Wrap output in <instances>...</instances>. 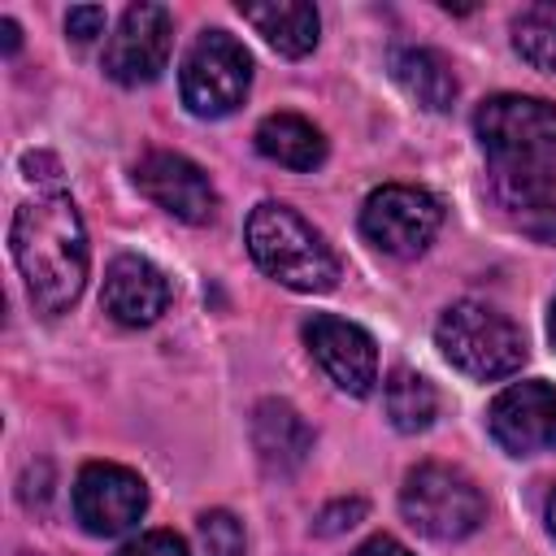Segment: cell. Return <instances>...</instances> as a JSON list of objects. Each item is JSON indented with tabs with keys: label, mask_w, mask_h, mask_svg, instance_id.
Wrapping results in <instances>:
<instances>
[{
	"label": "cell",
	"mask_w": 556,
	"mask_h": 556,
	"mask_svg": "<svg viewBox=\"0 0 556 556\" xmlns=\"http://www.w3.org/2000/svg\"><path fill=\"white\" fill-rule=\"evenodd\" d=\"M478 143L491 165V195L513 217L552 204L556 104L539 96H491L473 113Z\"/></svg>",
	"instance_id": "1"
},
{
	"label": "cell",
	"mask_w": 556,
	"mask_h": 556,
	"mask_svg": "<svg viewBox=\"0 0 556 556\" xmlns=\"http://www.w3.org/2000/svg\"><path fill=\"white\" fill-rule=\"evenodd\" d=\"M9 248H13L22 282H26V295L39 313L56 317L78 300V291L87 282L91 252H87V230H83L78 204L61 187L35 191V200H26L13 213Z\"/></svg>",
	"instance_id": "2"
},
{
	"label": "cell",
	"mask_w": 556,
	"mask_h": 556,
	"mask_svg": "<svg viewBox=\"0 0 556 556\" xmlns=\"http://www.w3.org/2000/svg\"><path fill=\"white\" fill-rule=\"evenodd\" d=\"M248 252L252 261L282 287L291 291H330L339 282V256L330 243L287 204L265 200L248 213Z\"/></svg>",
	"instance_id": "3"
},
{
	"label": "cell",
	"mask_w": 556,
	"mask_h": 556,
	"mask_svg": "<svg viewBox=\"0 0 556 556\" xmlns=\"http://www.w3.org/2000/svg\"><path fill=\"white\" fill-rule=\"evenodd\" d=\"M434 343L452 369H460L478 382L508 378L526 361L521 330L504 313H495L491 304H478V300H456L452 308H443V317L434 326Z\"/></svg>",
	"instance_id": "4"
},
{
	"label": "cell",
	"mask_w": 556,
	"mask_h": 556,
	"mask_svg": "<svg viewBox=\"0 0 556 556\" xmlns=\"http://www.w3.org/2000/svg\"><path fill=\"white\" fill-rule=\"evenodd\" d=\"M400 508H404L408 526H417L426 539H439V543H456V539L473 534L486 517V504H482V491L473 486V478L452 465H434V460L417 465L404 478Z\"/></svg>",
	"instance_id": "5"
},
{
	"label": "cell",
	"mask_w": 556,
	"mask_h": 556,
	"mask_svg": "<svg viewBox=\"0 0 556 556\" xmlns=\"http://www.w3.org/2000/svg\"><path fill=\"white\" fill-rule=\"evenodd\" d=\"M178 87H182V104L195 117H226L243 104L252 87V56L226 30H204L182 56Z\"/></svg>",
	"instance_id": "6"
},
{
	"label": "cell",
	"mask_w": 556,
	"mask_h": 556,
	"mask_svg": "<svg viewBox=\"0 0 556 556\" xmlns=\"http://www.w3.org/2000/svg\"><path fill=\"white\" fill-rule=\"evenodd\" d=\"M443 226V204L426 191V187H408V182H387L378 191L365 195L361 204V230L365 239L387 252V256H417L430 248V239Z\"/></svg>",
	"instance_id": "7"
},
{
	"label": "cell",
	"mask_w": 556,
	"mask_h": 556,
	"mask_svg": "<svg viewBox=\"0 0 556 556\" xmlns=\"http://www.w3.org/2000/svg\"><path fill=\"white\" fill-rule=\"evenodd\" d=\"M169 43H174V17L165 4H130L117 22V30L109 35L104 48V74L122 87H139L152 83L165 61H169Z\"/></svg>",
	"instance_id": "8"
},
{
	"label": "cell",
	"mask_w": 556,
	"mask_h": 556,
	"mask_svg": "<svg viewBox=\"0 0 556 556\" xmlns=\"http://www.w3.org/2000/svg\"><path fill=\"white\" fill-rule=\"evenodd\" d=\"M148 508V486L135 469L113 460H91L74 478V513L91 534H122Z\"/></svg>",
	"instance_id": "9"
},
{
	"label": "cell",
	"mask_w": 556,
	"mask_h": 556,
	"mask_svg": "<svg viewBox=\"0 0 556 556\" xmlns=\"http://www.w3.org/2000/svg\"><path fill=\"white\" fill-rule=\"evenodd\" d=\"M491 439L508 456H539L556 447V387L552 382H513L486 408Z\"/></svg>",
	"instance_id": "10"
},
{
	"label": "cell",
	"mask_w": 556,
	"mask_h": 556,
	"mask_svg": "<svg viewBox=\"0 0 556 556\" xmlns=\"http://www.w3.org/2000/svg\"><path fill=\"white\" fill-rule=\"evenodd\" d=\"M135 187L165 213H174L178 222H191V226H204L217 217V191L208 182V174L187 161L182 152H148L139 165H135Z\"/></svg>",
	"instance_id": "11"
},
{
	"label": "cell",
	"mask_w": 556,
	"mask_h": 556,
	"mask_svg": "<svg viewBox=\"0 0 556 556\" xmlns=\"http://www.w3.org/2000/svg\"><path fill=\"white\" fill-rule=\"evenodd\" d=\"M304 343L313 352V361L326 369V378L348 391V395H369L378 382V348L374 339L343 317L330 313H313L304 321Z\"/></svg>",
	"instance_id": "12"
},
{
	"label": "cell",
	"mask_w": 556,
	"mask_h": 556,
	"mask_svg": "<svg viewBox=\"0 0 556 556\" xmlns=\"http://www.w3.org/2000/svg\"><path fill=\"white\" fill-rule=\"evenodd\" d=\"M100 304L122 326H152L169 304V278L143 256H113L104 269Z\"/></svg>",
	"instance_id": "13"
},
{
	"label": "cell",
	"mask_w": 556,
	"mask_h": 556,
	"mask_svg": "<svg viewBox=\"0 0 556 556\" xmlns=\"http://www.w3.org/2000/svg\"><path fill=\"white\" fill-rule=\"evenodd\" d=\"M252 447H256V456L269 473L287 478L308 460L313 430L287 400H261L256 413H252Z\"/></svg>",
	"instance_id": "14"
},
{
	"label": "cell",
	"mask_w": 556,
	"mask_h": 556,
	"mask_svg": "<svg viewBox=\"0 0 556 556\" xmlns=\"http://www.w3.org/2000/svg\"><path fill=\"white\" fill-rule=\"evenodd\" d=\"M243 22L265 35V43L282 56H308L317 48V9L304 0H269V4H239Z\"/></svg>",
	"instance_id": "15"
},
{
	"label": "cell",
	"mask_w": 556,
	"mask_h": 556,
	"mask_svg": "<svg viewBox=\"0 0 556 556\" xmlns=\"http://www.w3.org/2000/svg\"><path fill=\"white\" fill-rule=\"evenodd\" d=\"M256 148H261V156L287 165V169H317L326 161L321 130L300 113H269L256 126Z\"/></svg>",
	"instance_id": "16"
},
{
	"label": "cell",
	"mask_w": 556,
	"mask_h": 556,
	"mask_svg": "<svg viewBox=\"0 0 556 556\" xmlns=\"http://www.w3.org/2000/svg\"><path fill=\"white\" fill-rule=\"evenodd\" d=\"M391 74H395V83H400L421 109H430V113H443V109H452V100H456V74H452V65H447L439 52H430V48H395V52H391Z\"/></svg>",
	"instance_id": "17"
},
{
	"label": "cell",
	"mask_w": 556,
	"mask_h": 556,
	"mask_svg": "<svg viewBox=\"0 0 556 556\" xmlns=\"http://www.w3.org/2000/svg\"><path fill=\"white\" fill-rule=\"evenodd\" d=\"M382 404H387V417L395 430L404 434H417V430H430L434 417H439V391L430 387V378H421L417 369H391L387 378V391H382Z\"/></svg>",
	"instance_id": "18"
},
{
	"label": "cell",
	"mask_w": 556,
	"mask_h": 556,
	"mask_svg": "<svg viewBox=\"0 0 556 556\" xmlns=\"http://www.w3.org/2000/svg\"><path fill=\"white\" fill-rule=\"evenodd\" d=\"M513 48L534 70H556V0L526 4L513 17Z\"/></svg>",
	"instance_id": "19"
},
{
	"label": "cell",
	"mask_w": 556,
	"mask_h": 556,
	"mask_svg": "<svg viewBox=\"0 0 556 556\" xmlns=\"http://www.w3.org/2000/svg\"><path fill=\"white\" fill-rule=\"evenodd\" d=\"M200 543L208 556H243V526L226 508H213L200 517Z\"/></svg>",
	"instance_id": "20"
},
{
	"label": "cell",
	"mask_w": 556,
	"mask_h": 556,
	"mask_svg": "<svg viewBox=\"0 0 556 556\" xmlns=\"http://www.w3.org/2000/svg\"><path fill=\"white\" fill-rule=\"evenodd\" d=\"M117 556H187V543L174 530H148V534L130 539Z\"/></svg>",
	"instance_id": "21"
},
{
	"label": "cell",
	"mask_w": 556,
	"mask_h": 556,
	"mask_svg": "<svg viewBox=\"0 0 556 556\" xmlns=\"http://www.w3.org/2000/svg\"><path fill=\"white\" fill-rule=\"evenodd\" d=\"M365 517V500H334L317 513V534H339V530H352L356 521Z\"/></svg>",
	"instance_id": "22"
},
{
	"label": "cell",
	"mask_w": 556,
	"mask_h": 556,
	"mask_svg": "<svg viewBox=\"0 0 556 556\" xmlns=\"http://www.w3.org/2000/svg\"><path fill=\"white\" fill-rule=\"evenodd\" d=\"M65 30L74 43H91L100 30H104V9L100 4H78L65 13Z\"/></svg>",
	"instance_id": "23"
},
{
	"label": "cell",
	"mask_w": 556,
	"mask_h": 556,
	"mask_svg": "<svg viewBox=\"0 0 556 556\" xmlns=\"http://www.w3.org/2000/svg\"><path fill=\"white\" fill-rule=\"evenodd\" d=\"M517 226H521L530 239H539V243H556V200H552V204H543V208L521 213V217H517Z\"/></svg>",
	"instance_id": "24"
},
{
	"label": "cell",
	"mask_w": 556,
	"mask_h": 556,
	"mask_svg": "<svg viewBox=\"0 0 556 556\" xmlns=\"http://www.w3.org/2000/svg\"><path fill=\"white\" fill-rule=\"evenodd\" d=\"M356 556H413V552L400 539H391V534H374L369 543L356 547Z\"/></svg>",
	"instance_id": "25"
},
{
	"label": "cell",
	"mask_w": 556,
	"mask_h": 556,
	"mask_svg": "<svg viewBox=\"0 0 556 556\" xmlns=\"http://www.w3.org/2000/svg\"><path fill=\"white\" fill-rule=\"evenodd\" d=\"M0 35H4V52H17L22 35H17V22H13V17H4V22H0Z\"/></svg>",
	"instance_id": "26"
},
{
	"label": "cell",
	"mask_w": 556,
	"mask_h": 556,
	"mask_svg": "<svg viewBox=\"0 0 556 556\" xmlns=\"http://www.w3.org/2000/svg\"><path fill=\"white\" fill-rule=\"evenodd\" d=\"M547 530H552V539H556V491L547 495Z\"/></svg>",
	"instance_id": "27"
},
{
	"label": "cell",
	"mask_w": 556,
	"mask_h": 556,
	"mask_svg": "<svg viewBox=\"0 0 556 556\" xmlns=\"http://www.w3.org/2000/svg\"><path fill=\"white\" fill-rule=\"evenodd\" d=\"M552 343H556V304H552Z\"/></svg>",
	"instance_id": "28"
}]
</instances>
